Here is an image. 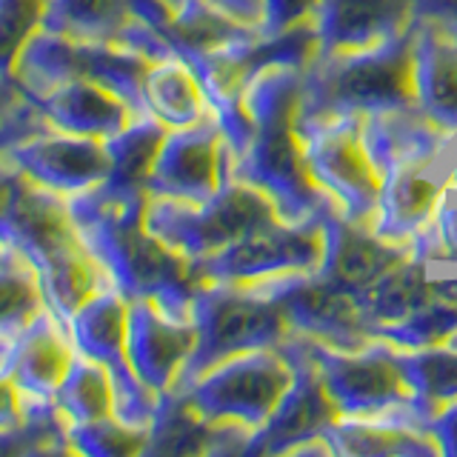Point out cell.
Returning <instances> with one entry per match:
<instances>
[{"label":"cell","instance_id":"4","mask_svg":"<svg viewBox=\"0 0 457 457\" xmlns=\"http://www.w3.org/2000/svg\"><path fill=\"white\" fill-rule=\"evenodd\" d=\"M6 157L29 180L63 197L95 189L109 180L112 171L106 140L69 135L52 126L14 143Z\"/></svg>","mask_w":457,"mask_h":457},{"label":"cell","instance_id":"10","mask_svg":"<svg viewBox=\"0 0 457 457\" xmlns=\"http://www.w3.org/2000/svg\"><path fill=\"white\" fill-rule=\"evenodd\" d=\"M135 21L132 0H46L40 29L71 37L123 43Z\"/></svg>","mask_w":457,"mask_h":457},{"label":"cell","instance_id":"9","mask_svg":"<svg viewBox=\"0 0 457 457\" xmlns=\"http://www.w3.org/2000/svg\"><path fill=\"white\" fill-rule=\"evenodd\" d=\"M143 106L166 129H183L204 120V89L195 69L180 54L154 61L143 78Z\"/></svg>","mask_w":457,"mask_h":457},{"label":"cell","instance_id":"17","mask_svg":"<svg viewBox=\"0 0 457 457\" xmlns=\"http://www.w3.org/2000/svg\"><path fill=\"white\" fill-rule=\"evenodd\" d=\"M26 423V406H23V395L14 383L9 366H0V432H9V428H18Z\"/></svg>","mask_w":457,"mask_h":457},{"label":"cell","instance_id":"20","mask_svg":"<svg viewBox=\"0 0 457 457\" xmlns=\"http://www.w3.org/2000/svg\"><path fill=\"white\" fill-rule=\"evenodd\" d=\"M12 337L14 335H4L0 337V366L9 363V354H12Z\"/></svg>","mask_w":457,"mask_h":457},{"label":"cell","instance_id":"6","mask_svg":"<svg viewBox=\"0 0 457 457\" xmlns=\"http://www.w3.org/2000/svg\"><path fill=\"white\" fill-rule=\"evenodd\" d=\"M218 140L204 120L169 129L146 180V195L206 200L218 192Z\"/></svg>","mask_w":457,"mask_h":457},{"label":"cell","instance_id":"13","mask_svg":"<svg viewBox=\"0 0 457 457\" xmlns=\"http://www.w3.org/2000/svg\"><path fill=\"white\" fill-rule=\"evenodd\" d=\"M63 437H66V454L114 457V454L146 452V446H149V428L126 426L114 418V414L112 418H104V420L66 426Z\"/></svg>","mask_w":457,"mask_h":457},{"label":"cell","instance_id":"15","mask_svg":"<svg viewBox=\"0 0 457 457\" xmlns=\"http://www.w3.org/2000/svg\"><path fill=\"white\" fill-rule=\"evenodd\" d=\"M46 0H0V78H14V63L29 35L40 26Z\"/></svg>","mask_w":457,"mask_h":457},{"label":"cell","instance_id":"21","mask_svg":"<svg viewBox=\"0 0 457 457\" xmlns=\"http://www.w3.org/2000/svg\"><path fill=\"white\" fill-rule=\"evenodd\" d=\"M18 257H23V254H18L14 249H9L4 240H0V263H9V261H18Z\"/></svg>","mask_w":457,"mask_h":457},{"label":"cell","instance_id":"8","mask_svg":"<svg viewBox=\"0 0 457 457\" xmlns=\"http://www.w3.org/2000/svg\"><path fill=\"white\" fill-rule=\"evenodd\" d=\"M69 335L75 349L92 361L114 366L126 357V326H129V297L114 283L100 286L69 314Z\"/></svg>","mask_w":457,"mask_h":457},{"label":"cell","instance_id":"14","mask_svg":"<svg viewBox=\"0 0 457 457\" xmlns=\"http://www.w3.org/2000/svg\"><path fill=\"white\" fill-rule=\"evenodd\" d=\"M43 306L46 297L37 271L23 257L0 263V337L14 335Z\"/></svg>","mask_w":457,"mask_h":457},{"label":"cell","instance_id":"12","mask_svg":"<svg viewBox=\"0 0 457 457\" xmlns=\"http://www.w3.org/2000/svg\"><path fill=\"white\" fill-rule=\"evenodd\" d=\"M54 409L61 414L63 426L112 418L114 392H112L109 369L78 352L61 383V389L54 395Z\"/></svg>","mask_w":457,"mask_h":457},{"label":"cell","instance_id":"16","mask_svg":"<svg viewBox=\"0 0 457 457\" xmlns=\"http://www.w3.org/2000/svg\"><path fill=\"white\" fill-rule=\"evenodd\" d=\"M392 12V0H340L335 12V26L343 40H357L386 26Z\"/></svg>","mask_w":457,"mask_h":457},{"label":"cell","instance_id":"19","mask_svg":"<svg viewBox=\"0 0 457 457\" xmlns=\"http://www.w3.org/2000/svg\"><path fill=\"white\" fill-rule=\"evenodd\" d=\"M18 178H21V169L14 166L6 154H0V223H4V214H6L9 197H12V189H14V183H18Z\"/></svg>","mask_w":457,"mask_h":457},{"label":"cell","instance_id":"3","mask_svg":"<svg viewBox=\"0 0 457 457\" xmlns=\"http://www.w3.org/2000/svg\"><path fill=\"white\" fill-rule=\"evenodd\" d=\"M195 346L197 326L192 312L169 309L154 297L129 300L126 357L152 392L166 395L175 389Z\"/></svg>","mask_w":457,"mask_h":457},{"label":"cell","instance_id":"1","mask_svg":"<svg viewBox=\"0 0 457 457\" xmlns=\"http://www.w3.org/2000/svg\"><path fill=\"white\" fill-rule=\"evenodd\" d=\"M0 240L37 271L46 306L63 320L100 286L112 283L78 235L69 200L46 186L29 180L23 171L14 183L0 223Z\"/></svg>","mask_w":457,"mask_h":457},{"label":"cell","instance_id":"2","mask_svg":"<svg viewBox=\"0 0 457 457\" xmlns=\"http://www.w3.org/2000/svg\"><path fill=\"white\" fill-rule=\"evenodd\" d=\"M152 63L118 40L71 37L49 29H35L14 63V80L26 97H37L66 80H95L118 92L137 114L143 106V78Z\"/></svg>","mask_w":457,"mask_h":457},{"label":"cell","instance_id":"11","mask_svg":"<svg viewBox=\"0 0 457 457\" xmlns=\"http://www.w3.org/2000/svg\"><path fill=\"white\" fill-rule=\"evenodd\" d=\"M169 129L154 118V114L143 112L135 114L118 135L106 137V152H109V186L114 189H132V192H146L149 171L154 166V157L161 152V143Z\"/></svg>","mask_w":457,"mask_h":457},{"label":"cell","instance_id":"7","mask_svg":"<svg viewBox=\"0 0 457 457\" xmlns=\"http://www.w3.org/2000/svg\"><path fill=\"white\" fill-rule=\"evenodd\" d=\"M32 100L52 129L100 140L118 135L137 114L118 92L95 80H66Z\"/></svg>","mask_w":457,"mask_h":457},{"label":"cell","instance_id":"5","mask_svg":"<svg viewBox=\"0 0 457 457\" xmlns=\"http://www.w3.org/2000/svg\"><path fill=\"white\" fill-rule=\"evenodd\" d=\"M75 354L69 323L49 306L37 309L14 332L6 363L23 395V406H52Z\"/></svg>","mask_w":457,"mask_h":457},{"label":"cell","instance_id":"18","mask_svg":"<svg viewBox=\"0 0 457 457\" xmlns=\"http://www.w3.org/2000/svg\"><path fill=\"white\" fill-rule=\"evenodd\" d=\"M29 104L26 92L14 78H0V123L9 120L14 112H21Z\"/></svg>","mask_w":457,"mask_h":457}]
</instances>
